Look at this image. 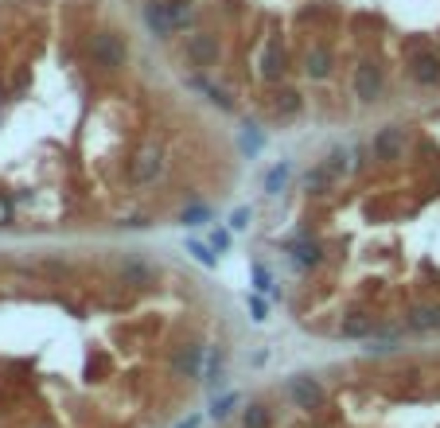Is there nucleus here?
Returning <instances> with one entry per match:
<instances>
[{"instance_id": "1", "label": "nucleus", "mask_w": 440, "mask_h": 428, "mask_svg": "<svg viewBox=\"0 0 440 428\" xmlns=\"http://www.w3.org/2000/svg\"><path fill=\"white\" fill-rule=\"evenodd\" d=\"M129 39L121 32H98L90 39V59L98 70H105V74H113V70H125L129 67Z\"/></svg>"}, {"instance_id": "2", "label": "nucleus", "mask_w": 440, "mask_h": 428, "mask_svg": "<svg viewBox=\"0 0 440 428\" xmlns=\"http://www.w3.org/2000/svg\"><path fill=\"white\" fill-rule=\"evenodd\" d=\"M409 148V129L406 125H382L370 141V156L378 164H398Z\"/></svg>"}, {"instance_id": "3", "label": "nucleus", "mask_w": 440, "mask_h": 428, "mask_svg": "<svg viewBox=\"0 0 440 428\" xmlns=\"http://www.w3.org/2000/svg\"><path fill=\"white\" fill-rule=\"evenodd\" d=\"M117 277H121V285H125V288H136V292H144V288H156V280H160V269H156L153 261H144L141 253H129V257L121 261Z\"/></svg>"}, {"instance_id": "4", "label": "nucleus", "mask_w": 440, "mask_h": 428, "mask_svg": "<svg viewBox=\"0 0 440 428\" xmlns=\"http://www.w3.org/2000/svg\"><path fill=\"white\" fill-rule=\"evenodd\" d=\"M183 55L191 59V67L207 70V67H214V63H219L222 43H219V35H214V32H195V35H187Z\"/></svg>"}, {"instance_id": "5", "label": "nucleus", "mask_w": 440, "mask_h": 428, "mask_svg": "<svg viewBox=\"0 0 440 428\" xmlns=\"http://www.w3.org/2000/svg\"><path fill=\"white\" fill-rule=\"evenodd\" d=\"M285 253H288V261H292L297 269H320L323 261H328L323 242H316V238H308V234L288 238V242H285Z\"/></svg>"}, {"instance_id": "6", "label": "nucleus", "mask_w": 440, "mask_h": 428, "mask_svg": "<svg viewBox=\"0 0 440 428\" xmlns=\"http://www.w3.org/2000/svg\"><path fill=\"white\" fill-rule=\"evenodd\" d=\"M285 394L297 409H308V413L323 405V386L312 378V374H292V378L285 382Z\"/></svg>"}, {"instance_id": "7", "label": "nucleus", "mask_w": 440, "mask_h": 428, "mask_svg": "<svg viewBox=\"0 0 440 428\" xmlns=\"http://www.w3.org/2000/svg\"><path fill=\"white\" fill-rule=\"evenodd\" d=\"M382 90H386V74H382L378 63L363 59L355 67V98L363 101V105H370V101L382 98Z\"/></svg>"}, {"instance_id": "8", "label": "nucleus", "mask_w": 440, "mask_h": 428, "mask_svg": "<svg viewBox=\"0 0 440 428\" xmlns=\"http://www.w3.org/2000/svg\"><path fill=\"white\" fill-rule=\"evenodd\" d=\"M211 358L203 343H183L172 354V374L176 378H203V362Z\"/></svg>"}, {"instance_id": "9", "label": "nucleus", "mask_w": 440, "mask_h": 428, "mask_svg": "<svg viewBox=\"0 0 440 428\" xmlns=\"http://www.w3.org/2000/svg\"><path fill=\"white\" fill-rule=\"evenodd\" d=\"M141 16H144V27L153 35H160V39H172V35L179 32L176 27V16H172V4L168 0H148L141 8Z\"/></svg>"}, {"instance_id": "10", "label": "nucleus", "mask_w": 440, "mask_h": 428, "mask_svg": "<svg viewBox=\"0 0 440 428\" xmlns=\"http://www.w3.org/2000/svg\"><path fill=\"white\" fill-rule=\"evenodd\" d=\"M409 78H413L417 86H440V55L436 51H417V55H409Z\"/></svg>"}, {"instance_id": "11", "label": "nucleus", "mask_w": 440, "mask_h": 428, "mask_svg": "<svg viewBox=\"0 0 440 428\" xmlns=\"http://www.w3.org/2000/svg\"><path fill=\"white\" fill-rule=\"evenodd\" d=\"M164 176V152L160 148H144L141 156L133 160V168H129V179L133 183H156Z\"/></svg>"}, {"instance_id": "12", "label": "nucleus", "mask_w": 440, "mask_h": 428, "mask_svg": "<svg viewBox=\"0 0 440 428\" xmlns=\"http://www.w3.org/2000/svg\"><path fill=\"white\" fill-rule=\"evenodd\" d=\"M378 335V319L366 311H351L339 319V339H374Z\"/></svg>"}, {"instance_id": "13", "label": "nucleus", "mask_w": 440, "mask_h": 428, "mask_svg": "<svg viewBox=\"0 0 440 428\" xmlns=\"http://www.w3.org/2000/svg\"><path fill=\"white\" fill-rule=\"evenodd\" d=\"M331 67H335V55H331L323 43H312V47H308V55H304V74L316 78V82H323V78L331 74Z\"/></svg>"}, {"instance_id": "14", "label": "nucleus", "mask_w": 440, "mask_h": 428, "mask_svg": "<svg viewBox=\"0 0 440 428\" xmlns=\"http://www.w3.org/2000/svg\"><path fill=\"white\" fill-rule=\"evenodd\" d=\"M409 331H440V304H413L406 311Z\"/></svg>"}, {"instance_id": "15", "label": "nucleus", "mask_w": 440, "mask_h": 428, "mask_svg": "<svg viewBox=\"0 0 440 428\" xmlns=\"http://www.w3.org/2000/svg\"><path fill=\"white\" fill-rule=\"evenodd\" d=\"M288 176H292V164H288V160H280L277 168H269V176H265V195H269V199H277V195L285 191Z\"/></svg>"}, {"instance_id": "16", "label": "nucleus", "mask_w": 440, "mask_h": 428, "mask_svg": "<svg viewBox=\"0 0 440 428\" xmlns=\"http://www.w3.org/2000/svg\"><path fill=\"white\" fill-rule=\"evenodd\" d=\"M238 148L246 152V156H257V152L265 148V136L257 125H242V133H238Z\"/></svg>"}, {"instance_id": "17", "label": "nucleus", "mask_w": 440, "mask_h": 428, "mask_svg": "<svg viewBox=\"0 0 440 428\" xmlns=\"http://www.w3.org/2000/svg\"><path fill=\"white\" fill-rule=\"evenodd\" d=\"M168 4H172V16H176V27H179V32L195 24V0H168Z\"/></svg>"}, {"instance_id": "18", "label": "nucleus", "mask_w": 440, "mask_h": 428, "mask_svg": "<svg viewBox=\"0 0 440 428\" xmlns=\"http://www.w3.org/2000/svg\"><path fill=\"white\" fill-rule=\"evenodd\" d=\"M331 183H335V176H331V171L323 168V164H316V168L304 176V187H308V191H328Z\"/></svg>"}, {"instance_id": "19", "label": "nucleus", "mask_w": 440, "mask_h": 428, "mask_svg": "<svg viewBox=\"0 0 440 428\" xmlns=\"http://www.w3.org/2000/svg\"><path fill=\"white\" fill-rule=\"evenodd\" d=\"M207 219H211V207H207V202H191V207H183V214H179L183 226H203Z\"/></svg>"}, {"instance_id": "20", "label": "nucleus", "mask_w": 440, "mask_h": 428, "mask_svg": "<svg viewBox=\"0 0 440 428\" xmlns=\"http://www.w3.org/2000/svg\"><path fill=\"white\" fill-rule=\"evenodd\" d=\"M187 253H191V257L199 261V265H207V269H214V265H219V257L211 253V245L199 242V238H191V242H187Z\"/></svg>"}, {"instance_id": "21", "label": "nucleus", "mask_w": 440, "mask_h": 428, "mask_svg": "<svg viewBox=\"0 0 440 428\" xmlns=\"http://www.w3.org/2000/svg\"><path fill=\"white\" fill-rule=\"evenodd\" d=\"M261 74H265V78H280V74H285V55H280L277 47L265 51V67H261Z\"/></svg>"}, {"instance_id": "22", "label": "nucleus", "mask_w": 440, "mask_h": 428, "mask_svg": "<svg viewBox=\"0 0 440 428\" xmlns=\"http://www.w3.org/2000/svg\"><path fill=\"white\" fill-rule=\"evenodd\" d=\"M277 113H280V117H292V113H300V93H297V90L277 93Z\"/></svg>"}, {"instance_id": "23", "label": "nucleus", "mask_w": 440, "mask_h": 428, "mask_svg": "<svg viewBox=\"0 0 440 428\" xmlns=\"http://www.w3.org/2000/svg\"><path fill=\"white\" fill-rule=\"evenodd\" d=\"M323 168H328L331 171V176H343V171H347V152H343V148H331L328 152V156H323Z\"/></svg>"}, {"instance_id": "24", "label": "nucleus", "mask_w": 440, "mask_h": 428, "mask_svg": "<svg viewBox=\"0 0 440 428\" xmlns=\"http://www.w3.org/2000/svg\"><path fill=\"white\" fill-rule=\"evenodd\" d=\"M242 424L246 428H269V409H265V405H250L246 417H242Z\"/></svg>"}, {"instance_id": "25", "label": "nucleus", "mask_w": 440, "mask_h": 428, "mask_svg": "<svg viewBox=\"0 0 440 428\" xmlns=\"http://www.w3.org/2000/svg\"><path fill=\"white\" fill-rule=\"evenodd\" d=\"M234 405H238V394H226V397H214V405H211V417H214V420L230 417V413H234Z\"/></svg>"}, {"instance_id": "26", "label": "nucleus", "mask_w": 440, "mask_h": 428, "mask_svg": "<svg viewBox=\"0 0 440 428\" xmlns=\"http://www.w3.org/2000/svg\"><path fill=\"white\" fill-rule=\"evenodd\" d=\"M203 382L207 386H222V351L219 354H211V366H207V374H203Z\"/></svg>"}, {"instance_id": "27", "label": "nucleus", "mask_w": 440, "mask_h": 428, "mask_svg": "<svg viewBox=\"0 0 440 428\" xmlns=\"http://www.w3.org/2000/svg\"><path fill=\"white\" fill-rule=\"evenodd\" d=\"M254 288L257 292H273V277H269V269H265L261 261L254 265Z\"/></svg>"}, {"instance_id": "28", "label": "nucleus", "mask_w": 440, "mask_h": 428, "mask_svg": "<svg viewBox=\"0 0 440 428\" xmlns=\"http://www.w3.org/2000/svg\"><path fill=\"white\" fill-rule=\"evenodd\" d=\"M250 222H254V210H250V207H238L234 214H230V226H234V230H246Z\"/></svg>"}, {"instance_id": "29", "label": "nucleus", "mask_w": 440, "mask_h": 428, "mask_svg": "<svg viewBox=\"0 0 440 428\" xmlns=\"http://www.w3.org/2000/svg\"><path fill=\"white\" fill-rule=\"evenodd\" d=\"M246 304H250V311H254V319H257V323H265V319H269V316H265L269 308H265V300H261V296H246Z\"/></svg>"}, {"instance_id": "30", "label": "nucleus", "mask_w": 440, "mask_h": 428, "mask_svg": "<svg viewBox=\"0 0 440 428\" xmlns=\"http://www.w3.org/2000/svg\"><path fill=\"white\" fill-rule=\"evenodd\" d=\"M207 98H211V105H219V110H226V113L234 110V101H230L222 90H207Z\"/></svg>"}, {"instance_id": "31", "label": "nucleus", "mask_w": 440, "mask_h": 428, "mask_svg": "<svg viewBox=\"0 0 440 428\" xmlns=\"http://www.w3.org/2000/svg\"><path fill=\"white\" fill-rule=\"evenodd\" d=\"M211 249H214V253L230 249V234H226V230H214V234H211Z\"/></svg>"}, {"instance_id": "32", "label": "nucleus", "mask_w": 440, "mask_h": 428, "mask_svg": "<svg viewBox=\"0 0 440 428\" xmlns=\"http://www.w3.org/2000/svg\"><path fill=\"white\" fill-rule=\"evenodd\" d=\"M176 428H199V417H187V420H179Z\"/></svg>"}, {"instance_id": "33", "label": "nucleus", "mask_w": 440, "mask_h": 428, "mask_svg": "<svg viewBox=\"0 0 440 428\" xmlns=\"http://www.w3.org/2000/svg\"><path fill=\"white\" fill-rule=\"evenodd\" d=\"M4 219H8V202L0 199V222H4Z\"/></svg>"}]
</instances>
